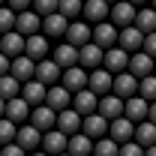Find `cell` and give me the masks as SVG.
I'll return each instance as SVG.
<instances>
[{
  "label": "cell",
  "mask_w": 156,
  "mask_h": 156,
  "mask_svg": "<svg viewBox=\"0 0 156 156\" xmlns=\"http://www.w3.org/2000/svg\"><path fill=\"white\" fill-rule=\"evenodd\" d=\"M123 117H126L129 123H144V120H147V102L138 99V96L126 99V102H123Z\"/></svg>",
  "instance_id": "f1b7e54d"
},
{
  "label": "cell",
  "mask_w": 156,
  "mask_h": 156,
  "mask_svg": "<svg viewBox=\"0 0 156 156\" xmlns=\"http://www.w3.org/2000/svg\"><path fill=\"white\" fill-rule=\"evenodd\" d=\"M81 135H87L90 141H99V138L108 135V120H102V117L93 111V114L81 117Z\"/></svg>",
  "instance_id": "9c48e42d"
},
{
  "label": "cell",
  "mask_w": 156,
  "mask_h": 156,
  "mask_svg": "<svg viewBox=\"0 0 156 156\" xmlns=\"http://www.w3.org/2000/svg\"><path fill=\"white\" fill-rule=\"evenodd\" d=\"M153 75H156V60H153Z\"/></svg>",
  "instance_id": "db71d44e"
},
{
  "label": "cell",
  "mask_w": 156,
  "mask_h": 156,
  "mask_svg": "<svg viewBox=\"0 0 156 156\" xmlns=\"http://www.w3.org/2000/svg\"><path fill=\"white\" fill-rule=\"evenodd\" d=\"M30 9L36 12L39 18H45V15H54V12H57V0H33V3H30Z\"/></svg>",
  "instance_id": "f35d334b"
},
{
  "label": "cell",
  "mask_w": 156,
  "mask_h": 156,
  "mask_svg": "<svg viewBox=\"0 0 156 156\" xmlns=\"http://www.w3.org/2000/svg\"><path fill=\"white\" fill-rule=\"evenodd\" d=\"M3 75H9V57L6 54H0V78Z\"/></svg>",
  "instance_id": "f6af8a7d"
},
{
  "label": "cell",
  "mask_w": 156,
  "mask_h": 156,
  "mask_svg": "<svg viewBox=\"0 0 156 156\" xmlns=\"http://www.w3.org/2000/svg\"><path fill=\"white\" fill-rule=\"evenodd\" d=\"M54 129L63 132V135H78L81 132V117L72 111V108H66V111H57V120H54Z\"/></svg>",
  "instance_id": "d6986e66"
},
{
  "label": "cell",
  "mask_w": 156,
  "mask_h": 156,
  "mask_svg": "<svg viewBox=\"0 0 156 156\" xmlns=\"http://www.w3.org/2000/svg\"><path fill=\"white\" fill-rule=\"evenodd\" d=\"M69 102H72V93H69L66 87L54 84V87L45 90V102H42V105H48V108L57 114V111H66V108H69Z\"/></svg>",
  "instance_id": "5bb4252c"
},
{
  "label": "cell",
  "mask_w": 156,
  "mask_h": 156,
  "mask_svg": "<svg viewBox=\"0 0 156 156\" xmlns=\"http://www.w3.org/2000/svg\"><path fill=\"white\" fill-rule=\"evenodd\" d=\"M132 21H135V6H132V3L120 0L114 6H108V24H111V27L123 30V27H132Z\"/></svg>",
  "instance_id": "6da1fadb"
},
{
  "label": "cell",
  "mask_w": 156,
  "mask_h": 156,
  "mask_svg": "<svg viewBox=\"0 0 156 156\" xmlns=\"http://www.w3.org/2000/svg\"><path fill=\"white\" fill-rule=\"evenodd\" d=\"M126 63H129V54L126 51H120V48H108V51H102V69L105 72H111V75H120V72H126Z\"/></svg>",
  "instance_id": "30bf717a"
},
{
  "label": "cell",
  "mask_w": 156,
  "mask_h": 156,
  "mask_svg": "<svg viewBox=\"0 0 156 156\" xmlns=\"http://www.w3.org/2000/svg\"><path fill=\"white\" fill-rule=\"evenodd\" d=\"M39 147H42V153H48V156H60V153H66V135L57 132V129H48V132H42Z\"/></svg>",
  "instance_id": "ac0fdd59"
},
{
  "label": "cell",
  "mask_w": 156,
  "mask_h": 156,
  "mask_svg": "<svg viewBox=\"0 0 156 156\" xmlns=\"http://www.w3.org/2000/svg\"><path fill=\"white\" fill-rule=\"evenodd\" d=\"M96 114L102 117V120H108V123H111V120H117V117H123V102H120L117 96H111V93H108V96H99Z\"/></svg>",
  "instance_id": "ffe728a7"
},
{
  "label": "cell",
  "mask_w": 156,
  "mask_h": 156,
  "mask_svg": "<svg viewBox=\"0 0 156 156\" xmlns=\"http://www.w3.org/2000/svg\"><path fill=\"white\" fill-rule=\"evenodd\" d=\"M3 108H6V102H3V99H0V117H3Z\"/></svg>",
  "instance_id": "f907efd6"
},
{
  "label": "cell",
  "mask_w": 156,
  "mask_h": 156,
  "mask_svg": "<svg viewBox=\"0 0 156 156\" xmlns=\"http://www.w3.org/2000/svg\"><path fill=\"white\" fill-rule=\"evenodd\" d=\"M126 3H132V6H135V9H138V6H147L150 0H126Z\"/></svg>",
  "instance_id": "7dc6e473"
},
{
  "label": "cell",
  "mask_w": 156,
  "mask_h": 156,
  "mask_svg": "<svg viewBox=\"0 0 156 156\" xmlns=\"http://www.w3.org/2000/svg\"><path fill=\"white\" fill-rule=\"evenodd\" d=\"M63 39H66V45H72V48H84V45L90 42V24L81 21V18H78V21H69Z\"/></svg>",
  "instance_id": "277c9868"
},
{
  "label": "cell",
  "mask_w": 156,
  "mask_h": 156,
  "mask_svg": "<svg viewBox=\"0 0 156 156\" xmlns=\"http://www.w3.org/2000/svg\"><path fill=\"white\" fill-rule=\"evenodd\" d=\"M111 72H105V69H102V66H99V69H90V72H87V90H90V93H93V96H108V93H111Z\"/></svg>",
  "instance_id": "5b68a950"
},
{
  "label": "cell",
  "mask_w": 156,
  "mask_h": 156,
  "mask_svg": "<svg viewBox=\"0 0 156 156\" xmlns=\"http://www.w3.org/2000/svg\"><path fill=\"white\" fill-rule=\"evenodd\" d=\"M84 0H57V15H63L66 21H78Z\"/></svg>",
  "instance_id": "836d02e7"
},
{
  "label": "cell",
  "mask_w": 156,
  "mask_h": 156,
  "mask_svg": "<svg viewBox=\"0 0 156 156\" xmlns=\"http://www.w3.org/2000/svg\"><path fill=\"white\" fill-rule=\"evenodd\" d=\"M48 48H51V42L42 36V33H33V36L24 39V57H30L33 63H39V60L48 57Z\"/></svg>",
  "instance_id": "8fae6325"
},
{
  "label": "cell",
  "mask_w": 156,
  "mask_h": 156,
  "mask_svg": "<svg viewBox=\"0 0 156 156\" xmlns=\"http://www.w3.org/2000/svg\"><path fill=\"white\" fill-rule=\"evenodd\" d=\"M0 156H27L21 150L18 144H6V147H0Z\"/></svg>",
  "instance_id": "ee69618b"
},
{
  "label": "cell",
  "mask_w": 156,
  "mask_h": 156,
  "mask_svg": "<svg viewBox=\"0 0 156 156\" xmlns=\"http://www.w3.org/2000/svg\"><path fill=\"white\" fill-rule=\"evenodd\" d=\"M9 30H15V12L9 6H0V36Z\"/></svg>",
  "instance_id": "ab89813d"
},
{
  "label": "cell",
  "mask_w": 156,
  "mask_h": 156,
  "mask_svg": "<svg viewBox=\"0 0 156 156\" xmlns=\"http://www.w3.org/2000/svg\"><path fill=\"white\" fill-rule=\"evenodd\" d=\"M150 9H156V0H150Z\"/></svg>",
  "instance_id": "f5cc1de1"
},
{
  "label": "cell",
  "mask_w": 156,
  "mask_h": 156,
  "mask_svg": "<svg viewBox=\"0 0 156 156\" xmlns=\"http://www.w3.org/2000/svg\"><path fill=\"white\" fill-rule=\"evenodd\" d=\"M60 75H63V69H60L51 57L39 60V63H36V72H33V78H36L39 84H45V87H54V84L60 81Z\"/></svg>",
  "instance_id": "52a82bcc"
},
{
  "label": "cell",
  "mask_w": 156,
  "mask_h": 156,
  "mask_svg": "<svg viewBox=\"0 0 156 156\" xmlns=\"http://www.w3.org/2000/svg\"><path fill=\"white\" fill-rule=\"evenodd\" d=\"M30 126H36L39 132H48V129H54V120H57V114L48 108V105H36V108H30Z\"/></svg>",
  "instance_id": "7402d4cb"
},
{
  "label": "cell",
  "mask_w": 156,
  "mask_h": 156,
  "mask_svg": "<svg viewBox=\"0 0 156 156\" xmlns=\"http://www.w3.org/2000/svg\"><path fill=\"white\" fill-rule=\"evenodd\" d=\"M60 87H66L69 93H78V90H87V69H81V66H72V69H63V75H60Z\"/></svg>",
  "instance_id": "e0dca14e"
},
{
  "label": "cell",
  "mask_w": 156,
  "mask_h": 156,
  "mask_svg": "<svg viewBox=\"0 0 156 156\" xmlns=\"http://www.w3.org/2000/svg\"><path fill=\"white\" fill-rule=\"evenodd\" d=\"M66 24H69V21L54 12V15H45V18H42V27H39V30H42L45 39H60L63 33H66Z\"/></svg>",
  "instance_id": "4316f807"
},
{
  "label": "cell",
  "mask_w": 156,
  "mask_h": 156,
  "mask_svg": "<svg viewBox=\"0 0 156 156\" xmlns=\"http://www.w3.org/2000/svg\"><path fill=\"white\" fill-rule=\"evenodd\" d=\"M117 156H144V150L138 147L135 141H126V144H120V147H117Z\"/></svg>",
  "instance_id": "60d3db41"
},
{
  "label": "cell",
  "mask_w": 156,
  "mask_h": 156,
  "mask_svg": "<svg viewBox=\"0 0 156 156\" xmlns=\"http://www.w3.org/2000/svg\"><path fill=\"white\" fill-rule=\"evenodd\" d=\"M27 156H48V153H42V150H33V153H27Z\"/></svg>",
  "instance_id": "681fc988"
},
{
  "label": "cell",
  "mask_w": 156,
  "mask_h": 156,
  "mask_svg": "<svg viewBox=\"0 0 156 156\" xmlns=\"http://www.w3.org/2000/svg\"><path fill=\"white\" fill-rule=\"evenodd\" d=\"M78 66L81 69H99L102 66V48H96L93 42H87L84 48H78Z\"/></svg>",
  "instance_id": "83f0119b"
},
{
  "label": "cell",
  "mask_w": 156,
  "mask_h": 156,
  "mask_svg": "<svg viewBox=\"0 0 156 156\" xmlns=\"http://www.w3.org/2000/svg\"><path fill=\"white\" fill-rule=\"evenodd\" d=\"M96 102H99V99L93 96L90 90H78V93H72L69 108H72L78 117H87V114H93V111H96Z\"/></svg>",
  "instance_id": "cb8c5ba5"
},
{
  "label": "cell",
  "mask_w": 156,
  "mask_h": 156,
  "mask_svg": "<svg viewBox=\"0 0 156 156\" xmlns=\"http://www.w3.org/2000/svg\"><path fill=\"white\" fill-rule=\"evenodd\" d=\"M138 93V78H132L129 72H120V75L111 78V96H117L120 102L132 99Z\"/></svg>",
  "instance_id": "3957f363"
},
{
  "label": "cell",
  "mask_w": 156,
  "mask_h": 156,
  "mask_svg": "<svg viewBox=\"0 0 156 156\" xmlns=\"http://www.w3.org/2000/svg\"><path fill=\"white\" fill-rule=\"evenodd\" d=\"M3 117L9 120V123H27V117H30V105L24 102L21 96H15V99H9L6 102V108H3Z\"/></svg>",
  "instance_id": "d4e9b609"
},
{
  "label": "cell",
  "mask_w": 156,
  "mask_h": 156,
  "mask_svg": "<svg viewBox=\"0 0 156 156\" xmlns=\"http://www.w3.org/2000/svg\"><path fill=\"white\" fill-rule=\"evenodd\" d=\"M90 150H93V141L87 135H69L66 138V153L69 156H90Z\"/></svg>",
  "instance_id": "1f68e13d"
},
{
  "label": "cell",
  "mask_w": 156,
  "mask_h": 156,
  "mask_svg": "<svg viewBox=\"0 0 156 156\" xmlns=\"http://www.w3.org/2000/svg\"><path fill=\"white\" fill-rule=\"evenodd\" d=\"M81 15H84L81 21H87V24H102V21H108V3H102V0H84Z\"/></svg>",
  "instance_id": "603a6c76"
},
{
  "label": "cell",
  "mask_w": 156,
  "mask_h": 156,
  "mask_svg": "<svg viewBox=\"0 0 156 156\" xmlns=\"http://www.w3.org/2000/svg\"><path fill=\"white\" fill-rule=\"evenodd\" d=\"M54 63H57L60 69H72V66H78V48H72V45H57V51H54Z\"/></svg>",
  "instance_id": "d6a6232c"
},
{
  "label": "cell",
  "mask_w": 156,
  "mask_h": 156,
  "mask_svg": "<svg viewBox=\"0 0 156 156\" xmlns=\"http://www.w3.org/2000/svg\"><path fill=\"white\" fill-rule=\"evenodd\" d=\"M138 99H144L147 105L156 102V75H147V78H138Z\"/></svg>",
  "instance_id": "e575fe53"
},
{
  "label": "cell",
  "mask_w": 156,
  "mask_h": 156,
  "mask_svg": "<svg viewBox=\"0 0 156 156\" xmlns=\"http://www.w3.org/2000/svg\"><path fill=\"white\" fill-rule=\"evenodd\" d=\"M30 3H33V0H6V6H9L12 12H24V9H30Z\"/></svg>",
  "instance_id": "7bdbcfd3"
},
{
  "label": "cell",
  "mask_w": 156,
  "mask_h": 156,
  "mask_svg": "<svg viewBox=\"0 0 156 156\" xmlns=\"http://www.w3.org/2000/svg\"><path fill=\"white\" fill-rule=\"evenodd\" d=\"M144 156H156V144H153V147H147V150H144Z\"/></svg>",
  "instance_id": "c3c4849f"
},
{
  "label": "cell",
  "mask_w": 156,
  "mask_h": 156,
  "mask_svg": "<svg viewBox=\"0 0 156 156\" xmlns=\"http://www.w3.org/2000/svg\"><path fill=\"white\" fill-rule=\"evenodd\" d=\"M141 45H144V33H141L138 27H123V30H117V48H120V51L135 54V51H141Z\"/></svg>",
  "instance_id": "8992f818"
},
{
  "label": "cell",
  "mask_w": 156,
  "mask_h": 156,
  "mask_svg": "<svg viewBox=\"0 0 156 156\" xmlns=\"http://www.w3.org/2000/svg\"><path fill=\"white\" fill-rule=\"evenodd\" d=\"M18 93H21V84H18L12 75H3V78H0V99H3V102L15 99Z\"/></svg>",
  "instance_id": "d590c367"
},
{
  "label": "cell",
  "mask_w": 156,
  "mask_h": 156,
  "mask_svg": "<svg viewBox=\"0 0 156 156\" xmlns=\"http://www.w3.org/2000/svg\"><path fill=\"white\" fill-rule=\"evenodd\" d=\"M60 156H69V153H60Z\"/></svg>",
  "instance_id": "9f6ffc18"
},
{
  "label": "cell",
  "mask_w": 156,
  "mask_h": 156,
  "mask_svg": "<svg viewBox=\"0 0 156 156\" xmlns=\"http://www.w3.org/2000/svg\"><path fill=\"white\" fill-rule=\"evenodd\" d=\"M141 51H144L147 57H153V60H156V30L144 36V45H141Z\"/></svg>",
  "instance_id": "b9f144b4"
},
{
  "label": "cell",
  "mask_w": 156,
  "mask_h": 156,
  "mask_svg": "<svg viewBox=\"0 0 156 156\" xmlns=\"http://www.w3.org/2000/svg\"><path fill=\"white\" fill-rule=\"evenodd\" d=\"M132 135H135V123H129L126 117H117V120L108 123V138L114 141L117 147L126 144V141H132Z\"/></svg>",
  "instance_id": "4fadbf2b"
},
{
  "label": "cell",
  "mask_w": 156,
  "mask_h": 156,
  "mask_svg": "<svg viewBox=\"0 0 156 156\" xmlns=\"http://www.w3.org/2000/svg\"><path fill=\"white\" fill-rule=\"evenodd\" d=\"M147 123H153V126H156V102L147 105Z\"/></svg>",
  "instance_id": "bcb514c9"
},
{
  "label": "cell",
  "mask_w": 156,
  "mask_h": 156,
  "mask_svg": "<svg viewBox=\"0 0 156 156\" xmlns=\"http://www.w3.org/2000/svg\"><path fill=\"white\" fill-rule=\"evenodd\" d=\"M132 27H138L144 36H147V33H153V30H156V9H150V6L135 9V21H132Z\"/></svg>",
  "instance_id": "f546056e"
},
{
  "label": "cell",
  "mask_w": 156,
  "mask_h": 156,
  "mask_svg": "<svg viewBox=\"0 0 156 156\" xmlns=\"http://www.w3.org/2000/svg\"><path fill=\"white\" fill-rule=\"evenodd\" d=\"M45 90H48L45 84H39L36 78H30V81H24V84H21V93H18V96L24 99L30 108H36V105L45 102Z\"/></svg>",
  "instance_id": "44dd1931"
},
{
  "label": "cell",
  "mask_w": 156,
  "mask_h": 156,
  "mask_svg": "<svg viewBox=\"0 0 156 156\" xmlns=\"http://www.w3.org/2000/svg\"><path fill=\"white\" fill-rule=\"evenodd\" d=\"M39 27H42V18H39L33 9H24V12H15V33H21V36H33V33H39Z\"/></svg>",
  "instance_id": "7c38bea8"
},
{
  "label": "cell",
  "mask_w": 156,
  "mask_h": 156,
  "mask_svg": "<svg viewBox=\"0 0 156 156\" xmlns=\"http://www.w3.org/2000/svg\"><path fill=\"white\" fill-rule=\"evenodd\" d=\"M132 141H135L141 150H147V147H153L156 144V126L153 123H135V135H132Z\"/></svg>",
  "instance_id": "4dcf8cb0"
},
{
  "label": "cell",
  "mask_w": 156,
  "mask_h": 156,
  "mask_svg": "<svg viewBox=\"0 0 156 156\" xmlns=\"http://www.w3.org/2000/svg\"><path fill=\"white\" fill-rule=\"evenodd\" d=\"M90 42H93L96 48H102V51L114 48V45H117V27H111L108 21L93 24V27H90Z\"/></svg>",
  "instance_id": "7a4b0ae2"
},
{
  "label": "cell",
  "mask_w": 156,
  "mask_h": 156,
  "mask_svg": "<svg viewBox=\"0 0 156 156\" xmlns=\"http://www.w3.org/2000/svg\"><path fill=\"white\" fill-rule=\"evenodd\" d=\"M90 156H117V144L111 141V138H99V141H93V150H90Z\"/></svg>",
  "instance_id": "8d00e7d4"
},
{
  "label": "cell",
  "mask_w": 156,
  "mask_h": 156,
  "mask_svg": "<svg viewBox=\"0 0 156 156\" xmlns=\"http://www.w3.org/2000/svg\"><path fill=\"white\" fill-rule=\"evenodd\" d=\"M126 72H129L132 78H147V75H153V57H147L144 51H135V54H129Z\"/></svg>",
  "instance_id": "9a60e30c"
},
{
  "label": "cell",
  "mask_w": 156,
  "mask_h": 156,
  "mask_svg": "<svg viewBox=\"0 0 156 156\" xmlns=\"http://www.w3.org/2000/svg\"><path fill=\"white\" fill-rule=\"evenodd\" d=\"M0 54H6L9 60L18 57V54H24V36L15 33V30L3 33V36H0Z\"/></svg>",
  "instance_id": "484cf974"
},
{
  "label": "cell",
  "mask_w": 156,
  "mask_h": 156,
  "mask_svg": "<svg viewBox=\"0 0 156 156\" xmlns=\"http://www.w3.org/2000/svg\"><path fill=\"white\" fill-rule=\"evenodd\" d=\"M102 3H108V6H114V3H120V0H102Z\"/></svg>",
  "instance_id": "816d5d0a"
},
{
  "label": "cell",
  "mask_w": 156,
  "mask_h": 156,
  "mask_svg": "<svg viewBox=\"0 0 156 156\" xmlns=\"http://www.w3.org/2000/svg\"><path fill=\"white\" fill-rule=\"evenodd\" d=\"M0 6H6V0H0Z\"/></svg>",
  "instance_id": "11a10c76"
},
{
  "label": "cell",
  "mask_w": 156,
  "mask_h": 156,
  "mask_svg": "<svg viewBox=\"0 0 156 156\" xmlns=\"http://www.w3.org/2000/svg\"><path fill=\"white\" fill-rule=\"evenodd\" d=\"M33 72H36V63L30 57H24V54H18V57L9 60V75L15 78L18 84H24V81H30L33 78Z\"/></svg>",
  "instance_id": "2e32d148"
},
{
  "label": "cell",
  "mask_w": 156,
  "mask_h": 156,
  "mask_svg": "<svg viewBox=\"0 0 156 156\" xmlns=\"http://www.w3.org/2000/svg\"><path fill=\"white\" fill-rule=\"evenodd\" d=\"M15 123H9L6 117H0V147H6V144H15Z\"/></svg>",
  "instance_id": "74e56055"
},
{
  "label": "cell",
  "mask_w": 156,
  "mask_h": 156,
  "mask_svg": "<svg viewBox=\"0 0 156 156\" xmlns=\"http://www.w3.org/2000/svg\"><path fill=\"white\" fill-rule=\"evenodd\" d=\"M39 141H42V132H39L36 126H30V123H21L18 129H15V144H18L24 153H33L39 147Z\"/></svg>",
  "instance_id": "ba28073f"
}]
</instances>
